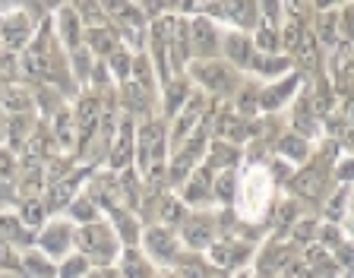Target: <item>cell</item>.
I'll return each instance as SVG.
<instances>
[{
    "label": "cell",
    "instance_id": "cell-1",
    "mask_svg": "<svg viewBox=\"0 0 354 278\" xmlns=\"http://www.w3.org/2000/svg\"><path fill=\"white\" fill-rule=\"evenodd\" d=\"M193 44H196L199 54H212L215 51V32L206 19H196L193 22Z\"/></svg>",
    "mask_w": 354,
    "mask_h": 278
},
{
    "label": "cell",
    "instance_id": "cell-2",
    "mask_svg": "<svg viewBox=\"0 0 354 278\" xmlns=\"http://www.w3.org/2000/svg\"><path fill=\"white\" fill-rule=\"evenodd\" d=\"M295 190L301 193L304 199H317L319 190H323V177H319V171H307V174H301L295 180Z\"/></svg>",
    "mask_w": 354,
    "mask_h": 278
},
{
    "label": "cell",
    "instance_id": "cell-3",
    "mask_svg": "<svg viewBox=\"0 0 354 278\" xmlns=\"http://www.w3.org/2000/svg\"><path fill=\"white\" fill-rule=\"evenodd\" d=\"M263 196H266V180L253 171L250 174V183H247V209L250 212H259V205H263Z\"/></svg>",
    "mask_w": 354,
    "mask_h": 278
},
{
    "label": "cell",
    "instance_id": "cell-4",
    "mask_svg": "<svg viewBox=\"0 0 354 278\" xmlns=\"http://www.w3.org/2000/svg\"><path fill=\"white\" fill-rule=\"evenodd\" d=\"M199 80L206 82V86H212V89H228L231 86V76H228V70H221V66H203V70H199Z\"/></svg>",
    "mask_w": 354,
    "mask_h": 278
},
{
    "label": "cell",
    "instance_id": "cell-5",
    "mask_svg": "<svg viewBox=\"0 0 354 278\" xmlns=\"http://www.w3.org/2000/svg\"><path fill=\"white\" fill-rule=\"evenodd\" d=\"M80 247L82 250H98V247H108V237L98 225H86L80 231Z\"/></svg>",
    "mask_w": 354,
    "mask_h": 278
},
{
    "label": "cell",
    "instance_id": "cell-6",
    "mask_svg": "<svg viewBox=\"0 0 354 278\" xmlns=\"http://www.w3.org/2000/svg\"><path fill=\"white\" fill-rule=\"evenodd\" d=\"M3 35H7L10 44H22L26 35H29V22L22 19V16H13V19L3 22Z\"/></svg>",
    "mask_w": 354,
    "mask_h": 278
},
{
    "label": "cell",
    "instance_id": "cell-7",
    "mask_svg": "<svg viewBox=\"0 0 354 278\" xmlns=\"http://www.w3.org/2000/svg\"><path fill=\"white\" fill-rule=\"evenodd\" d=\"M146 243L155 250V253H162V257H171V253H174V241H171L165 231H158V228H155V231H149Z\"/></svg>",
    "mask_w": 354,
    "mask_h": 278
},
{
    "label": "cell",
    "instance_id": "cell-8",
    "mask_svg": "<svg viewBox=\"0 0 354 278\" xmlns=\"http://www.w3.org/2000/svg\"><path fill=\"white\" fill-rule=\"evenodd\" d=\"M98 120V98H86V102L80 104V124H82V133H88L92 127H95Z\"/></svg>",
    "mask_w": 354,
    "mask_h": 278
},
{
    "label": "cell",
    "instance_id": "cell-9",
    "mask_svg": "<svg viewBox=\"0 0 354 278\" xmlns=\"http://www.w3.org/2000/svg\"><path fill=\"white\" fill-rule=\"evenodd\" d=\"M297 51H301V66H304V70H317V48H313V38L301 35Z\"/></svg>",
    "mask_w": 354,
    "mask_h": 278
},
{
    "label": "cell",
    "instance_id": "cell-10",
    "mask_svg": "<svg viewBox=\"0 0 354 278\" xmlns=\"http://www.w3.org/2000/svg\"><path fill=\"white\" fill-rule=\"evenodd\" d=\"M70 196H73V180L57 183V187L51 190V199H48V209H60V205H64Z\"/></svg>",
    "mask_w": 354,
    "mask_h": 278
},
{
    "label": "cell",
    "instance_id": "cell-11",
    "mask_svg": "<svg viewBox=\"0 0 354 278\" xmlns=\"http://www.w3.org/2000/svg\"><path fill=\"white\" fill-rule=\"evenodd\" d=\"M124 266H127V269H124V275H127V278H149V269L142 266V259L136 257L133 250L127 253V263H124Z\"/></svg>",
    "mask_w": 354,
    "mask_h": 278
},
{
    "label": "cell",
    "instance_id": "cell-12",
    "mask_svg": "<svg viewBox=\"0 0 354 278\" xmlns=\"http://www.w3.org/2000/svg\"><path fill=\"white\" fill-rule=\"evenodd\" d=\"M130 158V127L124 124V130H120V139H118V152H114V165H124V161Z\"/></svg>",
    "mask_w": 354,
    "mask_h": 278
},
{
    "label": "cell",
    "instance_id": "cell-13",
    "mask_svg": "<svg viewBox=\"0 0 354 278\" xmlns=\"http://www.w3.org/2000/svg\"><path fill=\"white\" fill-rule=\"evenodd\" d=\"M281 149H285L291 158H304V155H307V146H304V139H297V136H285V139H281Z\"/></svg>",
    "mask_w": 354,
    "mask_h": 278
},
{
    "label": "cell",
    "instance_id": "cell-14",
    "mask_svg": "<svg viewBox=\"0 0 354 278\" xmlns=\"http://www.w3.org/2000/svg\"><path fill=\"white\" fill-rule=\"evenodd\" d=\"M64 243H66V228H54V231H48V234H44V247L54 250V253H57V250H64Z\"/></svg>",
    "mask_w": 354,
    "mask_h": 278
},
{
    "label": "cell",
    "instance_id": "cell-15",
    "mask_svg": "<svg viewBox=\"0 0 354 278\" xmlns=\"http://www.w3.org/2000/svg\"><path fill=\"white\" fill-rule=\"evenodd\" d=\"M225 13H231L241 26H250V19H253V7L250 3H234V7H225Z\"/></svg>",
    "mask_w": 354,
    "mask_h": 278
},
{
    "label": "cell",
    "instance_id": "cell-16",
    "mask_svg": "<svg viewBox=\"0 0 354 278\" xmlns=\"http://www.w3.org/2000/svg\"><path fill=\"white\" fill-rule=\"evenodd\" d=\"M285 259H288V250L272 247V250H269V253H266V257H263V272H269V269H272V266H275V269H279V266L285 263Z\"/></svg>",
    "mask_w": 354,
    "mask_h": 278
},
{
    "label": "cell",
    "instance_id": "cell-17",
    "mask_svg": "<svg viewBox=\"0 0 354 278\" xmlns=\"http://www.w3.org/2000/svg\"><path fill=\"white\" fill-rule=\"evenodd\" d=\"M218 130H221V136H228V139H241L243 136V127L237 124L234 118H221L218 120Z\"/></svg>",
    "mask_w": 354,
    "mask_h": 278
},
{
    "label": "cell",
    "instance_id": "cell-18",
    "mask_svg": "<svg viewBox=\"0 0 354 278\" xmlns=\"http://www.w3.org/2000/svg\"><path fill=\"white\" fill-rule=\"evenodd\" d=\"M187 241L190 243H209V225H190L187 228Z\"/></svg>",
    "mask_w": 354,
    "mask_h": 278
},
{
    "label": "cell",
    "instance_id": "cell-19",
    "mask_svg": "<svg viewBox=\"0 0 354 278\" xmlns=\"http://www.w3.org/2000/svg\"><path fill=\"white\" fill-rule=\"evenodd\" d=\"M297 44H301V22H291L285 29V48L288 51H297Z\"/></svg>",
    "mask_w": 354,
    "mask_h": 278
},
{
    "label": "cell",
    "instance_id": "cell-20",
    "mask_svg": "<svg viewBox=\"0 0 354 278\" xmlns=\"http://www.w3.org/2000/svg\"><path fill=\"white\" fill-rule=\"evenodd\" d=\"M88 41L95 44V51H104V54H108L111 48H114V41H111L108 32H92V35H88Z\"/></svg>",
    "mask_w": 354,
    "mask_h": 278
},
{
    "label": "cell",
    "instance_id": "cell-21",
    "mask_svg": "<svg viewBox=\"0 0 354 278\" xmlns=\"http://www.w3.org/2000/svg\"><path fill=\"white\" fill-rule=\"evenodd\" d=\"M231 48H228V51H231V57H234V60H241V64H243V60H250V54H247V41H241V38H231Z\"/></svg>",
    "mask_w": 354,
    "mask_h": 278
},
{
    "label": "cell",
    "instance_id": "cell-22",
    "mask_svg": "<svg viewBox=\"0 0 354 278\" xmlns=\"http://www.w3.org/2000/svg\"><path fill=\"white\" fill-rule=\"evenodd\" d=\"M215 190H218V196H221V199H231V193H234V177H231V174L218 177V183H215Z\"/></svg>",
    "mask_w": 354,
    "mask_h": 278
},
{
    "label": "cell",
    "instance_id": "cell-23",
    "mask_svg": "<svg viewBox=\"0 0 354 278\" xmlns=\"http://www.w3.org/2000/svg\"><path fill=\"white\" fill-rule=\"evenodd\" d=\"M291 89H295V80L281 82V86H279V92H269V95H266V104H269V108H272V104H279V102H281V95H288Z\"/></svg>",
    "mask_w": 354,
    "mask_h": 278
},
{
    "label": "cell",
    "instance_id": "cell-24",
    "mask_svg": "<svg viewBox=\"0 0 354 278\" xmlns=\"http://www.w3.org/2000/svg\"><path fill=\"white\" fill-rule=\"evenodd\" d=\"M57 136H60V142H64V146H70V142H73V130H70V118H60L57 120Z\"/></svg>",
    "mask_w": 354,
    "mask_h": 278
},
{
    "label": "cell",
    "instance_id": "cell-25",
    "mask_svg": "<svg viewBox=\"0 0 354 278\" xmlns=\"http://www.w3.org/2000/svg\"><path fill=\"white\" fill-rule=\"evenodd\" d=\"M38 190H41V177H38V174H29V177H26V183H22V196L32 199Z\"/></svg>",
    "mask_w": 354,
    "mask_h": 278
},
{
    "label": "cell",
    "instance_id": "cell-26",
    "mask_svg": "<svg viewBox=\"0 0 354 278\" xmlns=\"http://www.w3.org/2000/svg\"><path fill=\"white\" fill-rule=\"evenodd\" d=\"M206 187H209L206 177H196V183L187 190V199H203V196H206Z\"/></svg>",
    "mask_w": 354,
    "mask_h": 278
},
{
    "label": "cell",
    "instance_id": "cell-27",
    "mask_svg": "<svg viewBox=\"0 0 354 278\" xmlns=\"http://www.w3.org/2000/svg\"><path fill=\"white\" fill-rule=\"evenodd\" d=\"M212 161H215V165H231V161H234V149L218 146V149H215V155H212Z\"/></svg>",
    "mask_w": 354,
    "mask_h": 278
},
{
    "label": "cell",
    "instance_id": "cell-28",
    "mask_svg": "<svg viewBox=\"0 0 354 278\" xmlns=\"http://www.w3.org/2000/svg\"><path fill=\"white\" fill-rule=\"evenodd\" d=\"M234 257H237V253H234V247H215V259H218V263H225V266H228Z\"/></svg>",
    "mask_w": 354,
    "mask_h": 278
},
{
    "label": "cell",
    "instance_id": "cell-29",
    "mask_svg": "<svg viewBox=\"0 0 354 278\" xmlns=\"http://www.w3.org/2000/svg\"><path fill=\"white\" fill-rule=\"evenodd\" d=\"M82 269H86V263H82V259H73V263L64 266V275H66V278H76Z\"/></svg>",
    "mask_w": 354,
    "mask_h": 278
},
{
    "label": "cell",
    "instance_id": "cell-30",
    "mask_svg": "<svg viewBox=\"0 0 354 278\" xmlns=\"http://www.w3.org/2000/svg\"><path fill=\"white\" fill-rule=\"evenodd\" d=\"M180 219V205L177 203H165V221H177Z\"/></svg>",
    "mask_w": 354,
    "mask_h": 278
},
{
    "label": "cell",
    "instance_id": "cell-31",
    "mask_svg": "<svg viewBox=\"0 0 354 278\" xmlns=\"http://www.w3.org/2000/svg\"><path fill=\"white\" fill-rule=\"evenodd\" d=\"M26 219H29V225H38V219H41V209H38V203L26 205Z\"/></svg>",
    "mask_w": 354,
    "mask_h": 278
},
{
    "label": "cell",
    "instance_id": "cell-32",
    "mask_svg": "<svg viewBox=\"0 0 354 278\" xmlns=\"http://www.w3.org/2000/svg\"><path fill=\"white\" fill-rule=\"evenodd\" d=\"M259 48H266V51H275V35H272V32H259Z\"/></svg>",
    "mask_w": 354,
    "mask_h": 278
},
{
    "label": "cell",
    "instance_id": "cell-33",
    "mask_svg": "<svg viewBox=\"0 0 354 278\" xmlns=\"http://www.w3.org/2000/svg\"><path fill=\"white\" fill-rule=\"evenodd\" d=\"M29 269H35V272H38V275H51V266H44V263H41V259H35V257H32V259H29Z\"/></svg>",
    "mask_w": 354,
    "mask_h": 278
},
{
    "label": "cell",
    "instance_id": "cell-34",
    "mask_svg": "<svg viewBox=\"0 0 354 278\" xmlns=\"http://www.w3.org/2000/svg\"><path fill=\"white\" fill-rule=\"evenodd\" d=\"M332 104V98H329V89H319V98H317V111H326Z\"/></svg>",
    "mask_w": 354,
    "mask_h": 278
},
{
    "label": "cell",
    "instance_id": "cell-35",
    "mask_svg": "<svg viewBox=\"0 0 354 278\" xmlns=\"http://www.w3.org/2000/svg\"><path fill=\"white\" fill-rule=\"evenodd\" d=\"M257 66H259V70H269V73H272V70H281V66H285V60H275V64H272V60H257Z\"/></svg>",
    "mask_w": 354,
    "mask_h": 278
},
{
    "label": "cell",
    "instance_id": "cell-36",
    "mask_svg": "<svg viewBox=\"0 0 354 278\" xmlns=\"http://www.w3.org/2000/svg\"><path fill=\"white\" fill-rule=\"evenodd\" d=\"M323 257H326L323 250H319V247H313V250H310V253H307V263H310V266H319V263H323Z\"/></svg>",
    "mask_w": 354,
    "mask_h": 278
},
{
    "label": "cell",
    "instance_id": "cell-37",
    "mask_svg": "<svg viewBox=\"0 0 354 278\" xmlns=\"http://www.w3.org/2000/svg\"><path fill=\"white\" fill-rule=\"evenodd\" d=\"M180 95H184V89H180V86L171 89V95H168V108H177V104H180Z\"/></svg>",
    "mask_w": 354,
    "mask_h": 278
},
{
    "label": "cell",
    "instance_id": "cell-38",
    "mask_svg": "<svg viewBox=\"0 0 354 278\" xmlns=\"http://www.w3.org/2000/svg\"><path fill=\"white\" fill-rule=\"evenodd\" d=\"M114 70H118L120 76H127V70H130V60L120 57V54H118V57H114Z\"/></svg>",
    "mask_w": 354,
    "mask_h": 278
},
{
    "label": "cell",
    "instance_id": "cell-39",
    "mask_svg": "<svg viewBox=\"0 0 354 278\" xmlns=\"http://www.w3.org/2000/svg\"><path fill=\"white\" fill-rule=\"evenodd\" d=\"M66 41H73L76 44V19H70V16H66Z\"/></svg>",
    "mask_w": 354,
    "mask_h": 278
},
{
    "label": "cell",
    "instance_id": "cell-40",
    "mask_svg": "<svg viewBox=\"0 0 354 278\" xmlns=\"http://www.w3.org/2000/svg\"><path fill=\"white\" fill-rule=\"evenodd\" d=\"M136 70H140V80H142V82H149V66L142 64V60H140V64H136Z\"/></svg>",
    "mask_w": 354,
    "mask_h": 278
},
{
    "label": "cell",
    "instance_id": "cell-41",
    "mask_svg": "<svg viewBox=\"0 0 354 278\" xmlns=\"http://www.w3.org/2000/svg\"><path fill=\"white\" fill-rule=\"evenodd\" d=\"M76 215H80V219H88V205L80 203V205H76Z\"/></svg>",
    "mask_w": 354,
    "mask_h": 278
}]
</instances>
